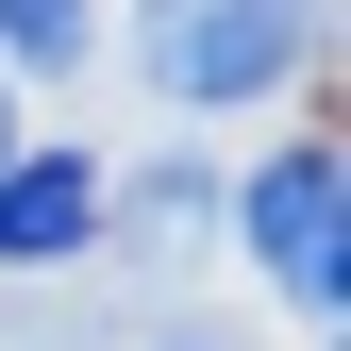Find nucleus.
Listing matches in <instances>:
<instances>
[{"label":"nucleus","instance_id":"f257e3e1","mask_svg":"<svg viewBox=\"0 0 351 351\" xmlns=\"http://www.w3.org/2000/svg\"><path fill=\"white\" fill-rule=\"evenodd\" d=\"M134 51L184 117H234L301 67V0H134Z\"/></svg>","mask_w":351,"mask_h":351},{"label":"nucleus","instance_id":"f03ea898","mask_svg":"<svg viewBox=\"0 0 351 351\" xmlns=\"http://www.w3.org/2000/svg\"><path fill=\"white\" fill-rule=\"evenodd\" d=\"M251 268H268L301 318H335V134H301V151H268L251 167Z\"/></svg>","mask_w":351,"mask_h":351},{"label":"nucleus","instance_id":"7ed1b4c3","mask_svg":"<svg viewBox=\"0 0 351 351\" xmlns=\"http://www.w3.org/2000/svg\"><path fill=\"white\" fill-rule=\"evenodd\" d=\"M101 234V167L84 151H0V268H67Z\"/></svg>","mask_w":351,"mask_h":351},{"label":"nucleus","instance_id":"20e7f679","mask_svg":"<svg viewBox=\"0 0 351 351\" xmlns=\"http://www.w3.org/2000/svg\"><path fill=\"white\" fill-rule=\"evenodd\" d=\"M101 201H117V184H101ZM117 217H134V251H151V268H167V251H201V217H217V201L184 184V167H167V184H134V201H117Z\"/></svg>","mask_w":351,"mask_h":351},{"label":"nucleus","instance_id":"39448f33","mask_svg":"<svg viewBox=\"0 0 351 351\" xmlns=\"http://www.w3.org/2000/svg\"><path fill=\"white\" fill-rule=\"evenodd\" d=\"M0 51H17V67H67L84 51V0H0Z\"/></svg>","mask_w":351,"mask_h":351},{"label":"nucleus","instance_id":"423d86ee","mask_svg":"<svg viewBox=\"0 0 351 351\" xmlns=\"http://www.w3.org/2000/svg\"><path fill=\"white\" fill-rule=\"evenodd\" d=\"M0 151H17V117H0Z\"/></svg>","mask_w":351,"mask_h":351}]
</instances>
